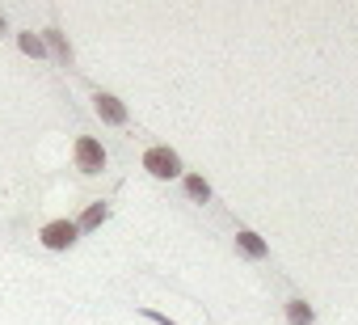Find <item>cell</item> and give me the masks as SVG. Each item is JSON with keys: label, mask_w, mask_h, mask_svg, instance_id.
<instances>
[{"label": "cell", "mask_w": 358, "mask_h": 325, "mask_svg": "<svg viewBox=\"0 0 358 325\" xmlns=\"http://www.w3.org/2000/svg\"><path fill=\"white\" fill-rule=\"evenodd\" d=\"M186 191H190V199H199V203L211 199V186H207L203 178H186Z\"/></svg>", "instance_id": "9c48e42d"}, {"label": "cell", "mask_w": 358, "mask_h": 325, "mask_svg": "<svg viewBox=\"0 0 358 325\" xmlns=\"http://www.w3.org/2000/svg\"><path fill=\"white\" fill-rule=\"evenodd\" d=\"M17 43H22V51H26V55H34V60H38V55H47V43H43L38 34H22Z\"/></svg>", "instance_id": "ba28073f"}, {"label": "cell", "mask_w": 358, "mask_h": 325, "mask_svg": "<svg viewBox=\"0 0 358 325\" xmlns=\"http://www.w3.org/2000/svg\"><path fill=\"white\" fill-rule=\"evenodd\" d=\"M143 170H148L152 178L169 182V178L182 174V156H177L173 148H148V152H143Z\"/></svg>", "instance_id": "6da1fadb"}, {"label": "cell", "mask_w": 358, "mask_h": 325, "mask_svg": "<svg viewBox=\"0 0 358 325\" xmlns=\"http://www.w3.org/2000/svg\"><path fill=\"white\" fill-rule=\"evenodd\" d=\"M106 216H110V207H106V203H93V207H89V212H85V216L76 220V228H97V224H101Z\"/></svg>", "instance_id": "52a82bcc"}, {"label": "cell", "mask_w": 358, "mask_h": 325, "mask_svg": "<svg viewBox=\"0 0 358 325\" xmlns=\"http://www.w3.org/2000/svg\"><path fill=\"white\" fill-rule=\"evenodd\" d=\"M93 110H97L106 123H114V127H122V123H127V106H122L114 93H97V97H93Z\"/></svg>", "instance_id": "277c9868"}, {"label": "cell", "mask_w": 358, "mask_h": 325, "mask_svg": "<svg viewBox=\"0 0 358 325\" xmlns=\"http://www.w3.org/2000/svg\"><path fill=\"white\" fill-rule=\"evenodd\" d=\"M38 237H43V245H47V249H72V245H76V237H80V228H76V220H51Z\"/></svg>", "instance_id": "7a4b0ae2"}, {"label": "cell", "mask_w": 358, "mask_h": 325, "mask_svg": "<svg viewBox=\"0 0 358 325\" xmlns=\"http://www.w3.org/2000/svg\"><path fill=\"white\" fill-rule=\"evenodd\" d=\"M236 245H241V254H245V258H266V254H270V249H266V241H262L257 233H249V228H245V233H236Z\"/></svg>", "instance_id": "5b68a950"}, {"label": "cell", "mask_w": 358, "mask_h": 325, "mask_svg": "<svg viewBox=\"0 0 358 325\" xmlns=\"http://www.w3.org/2000/svg\"><path fill=\"white\" fill-rule=\"evenodd\" d=\"M76 165H80L85 174H101V170H106V148H101L93 135H80V139H76Z\"/></svg>", "instance_id": "3957f363"}, {"label": "cell", "mask_w": 358, "mask_h": 325, "mask_svg": "<svg viewBox=\"0 0 358 325\" xmlns=\"http://www.w3.org/2000/svg\"><path fill=\"white\" fill-rule=\"evenodd\" d=\"M0 34H5V18H0Z\"/></svg>", "instance_id": "8fae6325"}, {"label": "cell", "mask_w": 358, "mask_h": 325, "mask_svg": "<svg viewBox=\"0 0 358 325\" xmlns=\"http://www.w3.org/2000/svg\"><path fill=\"white\" fill-rule=\"evenodd\" d=\"M287 321L291 325H312V308L303 300H287Z\"/></svg>", "instance_id": "8992f818"}, {"label": "cell", "mask_w": 358, "mask_h": 325, "mask_svg": "<svg viewBox=\"0 0 358 325\" xmlns=\"http://www.w3.org/2000/svg\"><path fill=\"white\" fill-rule=\"evenodd\" d=\"M47 43H51V47H55V51H59V55H68V47H64V39H59V34H55V30H47Z\"/></svg>", "instance_id": "30bf717a"}]
</instances>
